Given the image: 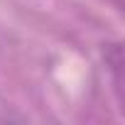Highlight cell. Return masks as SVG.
I'll use <instances>...</instances> for the list:
<instances>
[{
	"instance_id": "obj_1",
	"label": "cell",
	"mask_w": 125,
	"mask_h": 125,
	"mask_svg": "<svg viewBox=\"0 0 125 125\" xmlns=\"http://www.w3.org/2000/svg\"><path fill=\"white\" fill-rule=\"evenodd\" d=\"M108 3H110V5H115L118 10H123V0H108Z\"/></svg>"
}]
</instances>
